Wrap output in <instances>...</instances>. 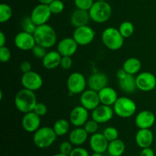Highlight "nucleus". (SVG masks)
I'll return each mask as SVG.
<instances>
[{"label": "nucleus", "mask_w": 156, "mask_h": 156, "mask_svg": "<svg viewBox=\"0 0 156 156\" xmlns=\"http://www.w3.org/2000/svg\"><path fill=\"white\" fill-rule=\"evenodd\" d=\"M37 103L35 91L23 88L15 96V105L18 111L23 114L31 112Z\"/></svg>", "instance_id": "1"}, {"label": "nucleus", "mask_w": 156, "mask_h": 156, "mask_svg": "<svg viewBox=\"0 0 156 156\" xmlns=\"http://www.w3.org/2000/svg\"><path fill=\"white\" fill-rule=\"evenodd\" d=\"M36 44L45 47L51 48L57 41V35L55 29L48 24H42L37 27L34 33Z\"/></svg>", "instance_id": "2"}, {"label": "nucleus", "mask_w": 156, "mask_h": 156, "mask_svg": "<svg viewBox=\"0 0 156 156\" xmlns=\"http://www.w3.org/2000/svg\"><path fill=\"white\" fill-rule=\"evenodd\" d=\"M88 12L91 21L98 24H103L111 18L112 8L108 1H94Z\"/></svg>", "instance_id": "3"}, {"label": "nucleus", "mask_w": 156, "mask_h": 156, "mask_svg": "<svg viewBox=\"0 0 156 156\" xmlns=\"http://www.w3.org/2000/svg\"><path fill=\"white\" fill-rule=\"evenodd\" d=\"M124 39L118 28L109 27L105 28L101 34V41L105 47L110 50H118L123 47Z\"/></svg>", "instance_id": "4"}, {"label": "nucleus", "mask_w": 156, "mask_h": 156, "mask_svg": "<svg viewBox=\"0 0 156 156\" xmlns=\"http://www.w3.org/2000/svg\"><path fill=\"white\" fill-rule=\"evenodd\" d=\"M57 135L53 127L42 126L34 133L33 142L39 149H47L51 146L56 140Z\"/></svg>", "instance_id": "5"}, {"label": "nucleus", "mask_w": 156, "mask_h": 156, "mask_svg": "<svg viewBox=\"0 0 156 156\" xmlns=\"http://www.w3.org/2000/svg\"><path fill=\"white\" fill-rule=\"evenodd\" d=\"M113 108L117 117L126 119L136 114L137 107L133 99L128 97H120L113 105Z\"/></svg>", "instance_id": "6"}, {"label": "nucleus", "mask_w": 156, "mask_h": 156, "mask_svg": "<svg viewBox=\"0 0 156 156\" xmlns=\"http://www.w3.org/2000/svg\"><path fill=\"white\" fill-rule=\"evenodd\" d=\"M67 88L72 94H82L88 85L87 80L83 74L74 72L69 76L66 82Z\"/></svg>", "instance_id": "7"}, {"label": "nucleus", "mask_w": 156, "mask_h": 156, "mask_svg": "<svg viewBox=\"0 0 156 156\" xmlns=\"http://www.w3.org/2000/svg\"><path fill=\"white\" fill-rule=\"evenodd\" d=\"M95 34L94 29L88 24L75 28L73 37L79 46H87L92 43L95 37Z\"/></svg>", "instance_id": "8"}, {"label": "nucleus", "mask_w": 156, "mask_h": 156, "mask_svg": "<svg viewBox=\"0 0 156 156\" xmlns=\"http://www.w3.org/2000/svg\"><path fill=\"white\" fill-rule=\"evenodd\" d=\"M21 83L23 88L30 91H36L41 89L44 84V80L41 75L34 71L24 73L21 76Z\"/></svg>", "instance_id": "9"}, {"label": "nucleus", "mask_w": 156, "mask_h": 156, "mask_svg": "<svg viewBox=\"0 0 156 156\" xmlns=\"http://www.w3.org/2000/svg\"><path fill=\"white\" fill-rule=\"evenodd\" d=\"M137 89L143 92H149L156 88V77L150 72H143L136 76Z\"/></svg>", "instance_id": "10"}, {"label": "nucleus", "mask_w": 156, "mask_h": 156, "mask_svg": "<svg viewBox=\"0 0 156 156\" xmlns=\"http://www.w3.org/2000/svg\"><path fill=\"white\" fill-rule=\"evenodd\" d=\"M52 15L53 14H52L48 5L39 3L31 11L30 16L34 24L37 26H39L47 24Z\"/></svg>", "instance_id": "11"}, {"label": "nucleus", "mask_w": 156, "mask_h": 156, "mask_svg": "<svg viewBox=\"0 0 156 156\" xmlns=\"http://www.w3.org/2000/svg\"><path fill=\"white\" fill-rule=\"evenodd\" d=\"M14 44L18 50L23 51L31 50L37 44L33 34L24 31H21L15 35L14 38Z\"/></svg>", "instance_id": "12"}, {"label": "nucleus", "mask_w": 156, "mask_h": 156, "mask_svg": "<svg viewBox=\"0 0 156 156\" xmlns=\"http://www.w3.org/2000/svg\"><path fill=\"white\" fill-rule=\"evenodd\" d=\"M114 114V108H111V106L101 104L91 111V119L95 120L99 124L106 123L112 120Z\"/></svg>", "instance_id": "13"}, {"label": "nucleus", "mask_w": 156, "mask_h": 156, "mask_svg": "<svg viewBox=\"0 0 156 156\" xmlns=\"http://www.w3.org/2000/svg\"><path fill=\"white\" fill-rule=\"evenodd\" d=\"M79 101H80L81 105L86 108L88 111H92L101 105L98 92L90 88L88 90H85L82 94H80Z\"/></svg>", "instance_id": "14"}, {"label": "nucleus", "mask_w": 156, "mask_h": 156, "mask_svg": "<svg viewBox=\"0 0 156 156\" xmlns=\"http://www.w3.org/2000/svg\"><path fill=\"white\" fill-rule=\"evenodd\" d=\"M88 111L82 105L75 107L69 114V122L75 127H82L88 120Z\"/></svg>", "instance_id": "15"}, {"label": "nucleus", "mask_w": 156, "mask_h": 156, "mask_svg": "<svg viewBox=\"0 0 156 156\" xmlns=\"http://www.w3.org/2000/svg\"><path fill=\"white\" fill-rule=\"evenodd\" d=\"M41 117L34 111L24 114L21 119V126L27 133H35L41 127Z\"/></svg>", "instance_id": "16"}, {"label": "nucleus", "mask_w": 156, "mask_h": 156, "mask_svg": "<svg viewBox=\"0 0 156 156\" xmlns=\"http://www.w3.org/2000/svg\"><path fill=\"white\" fill-rule=\"evenodd\" d=\"M79 44L73 37H65L57 44V50L62 56H73L76 53Z\"/></svg>", "instance_id": "17"}, {"label": "nucleus", "mask_w": 156, "mask_h": 156, "mask_svg": "<svg viewBox=\"0 0 156 156\" xmlns=\"http://www.w3.org/2000/svg\"><path fill=\"white\" fill-rule=\"evenodd\" d=\"M155 123V115L148 110L140 111L136 114L135 124L139 129H150Z\"/></svg>", "instance_id": "18"}, {"label": "nucleus", "mask_w": 156, "mask_h": 156, "mask_svg": "<svg viewBox=\"0 0 156 156\" xmlns=\"http://www.w3.org/2000/svg\"><path fill=\"white\" fill-rule=\"evenodd\" d=\"M108 144H109V142L105 138L103 133H96L90 137V148L94 152L103 154L108 150Z\"/></svg>", "instance_id": "19"}, {"label": "nucleus", "mask_w": 156, "mask_h": 156, "mask_svg": "<svg viewBox=\"0 0 156 156\" xmlns=\"http://www.w3.org/2000/svg\"><path fill=\"white\" fill-rule=\"evenodd\" d=\"M87 84L90 89L98 92L108 85V77L103 73H95L88 77Z\"/></svg>", "instance_id": "20"}, {"label": "nucleus", "mask_w": 156, "mask_h": 156, "mask_svg": "<svg viewBox=\"0 0 156 156\" xmlns=\"http://www.w3.org/2000/svg\"><path fill=\"white\" fill-rule=\"evenodd\" d=\"M91 18L88 11L76 9L70 15V23L72 25L76 27L88 25Z\"/></svg>", "instance_id": "21"}, {"label": "nucleus", "mask_w": 156, "mask_h": 156, "mask_svg": "<svg viewBox=\"0 0 156 156\" xmlns=\"http://www.w3.org/2000/svg\"><path fill=\"white\" fill-rule=\"evenodd\" d=\"M137 146L141 149L150 147L154 140L153 133L150 129H139L135 136Z\"/></svg>", "instance_id": "22"}, {"label": "nucleus", "mask_w": 156, "mask_h": 156, "mask_svg": "<svg viewBox=\"0 0 156 156\" xmlns=\"http://www.w3.org/2000/svg\"><path fill=\"white\" fill-rule=\"evenodd\" d=\"M61 59L62 56L57 50H50L42 59V64L47 69H54L60 66Z\"/></svg>", "instance_id": "23"}, {"label": "nucleus", "mask_w": 156, "mask_h": 156, "mask_svg": "<svg viewBox=\"0 0 156 156\" xmlns=\"http://www.w3.org/2000/svg\"><path fill=\"white\" fill-rule=\"evenodd\" d=\"M98 95L101 104L108 106H113L119 98L116 90L109 86L105 87L99 91Z\"/></svg>", "instance_id": "24"}, {"label": "nucleus", "mask_w": 156, "mask_h": 156, "mask_svg": "<svg viewBox=\"0 0 156 156\" xmlns=\"http://www.w3.org/2000/svg\"><path fill=\"white\" fill-rule=\"evenodd\" d=\"M88 133L85 131L83 126L76 127L73 129L69 135V141L71 142L73 146H80L88 140Z\"/></svg>", "instance_id": "25"}, {"label": "nucleus", "mask_w": 156, "mask_h": 156, "mask_svg": "<svg viewBox=\"0 0 156 156\" xmlns=\"http://www.w3.org/2000/svg\"><path fill=\"white\" fill-rule=\"evenodd\" d=\"M119 88L126 94H132L137 90L135 76L127 74L126 77L118 80Z\"/></svg>", "instance_id": "26"}, {"label": "nucleus", "mask_w": 156, "mask_h": 156, "mask_svg": "<svg viewBox=\"0 0 156 156\" xmlns=\"http://www.w3.org/2000/svg\"><path fill=\"white\" fill-rule=\"evenodd\" d=\"M142 68V62L138 58L130 57L124 61L123 65V69L127 74L135 75L139 74Z\"/></svg>", "instance_id": "27"}, {"label": "nucleus", "mask_w": 156, "mask_h": 156, "mask_svg": "<svg viewBox=\"0 0 156 156\" xmlns=\"http://www.w3.org/2000/svg\"><path fill=\"white\" fill-rule=\"evenodd\" d=\"M126 146L124 142L120 139L110 142L108 147V152L109 155L113 156H121L124 153Z\"/></svg>", "instance_id": "28"}, {"label": "nucleus", "mask_w": 156, "mask_h": 156, "mask_svg": "<svg viewBox=\"0 0 156 156\" xmlns=\"http://www.w3.org/2000/svg\"><path fill=\"white\" fill-rule=\"evenodd\" d=\"M69 122L66 119H59L54 123L53 129L57 136H62L66 135L69 130Z\"/></svg>", "instance_id": "29"}, {"label": "nucleus", "mask_w": 156, "mask_h": 156, "mask_svg": "<svg viewBox=\"0 0 156 156\" xmlns=\"http://www.w3.org/2000/svg\"><path fill=\"white\" fill-rule=\"evenodd\" d=\"M118 30L123 37L129 38L134 34L135 27L131 21H125L120 24Z\"/></svg>", "instance_id": "30"}, {"label": "nucleus", "mask_w": 156, "mask_h": 156, "mask_svg": "<svg viewBox=\"0 0 156 156\" xmlns=\"http://www.w3.org/2000/svg\"><path fill=\"white\" fill-rule=\"evenodd\" d=\"M13 11L12 7L6 3L0 4V22L5 23L12 18Z\"/></svg>", "instance_id": "31"}, {"label": "nucleus", "mask_w": 156, "mask_h": 156, "mask_svg": "<svg viewBox=\"0 0 156 156\" xmlns=\"http://www.w3.org/2000/svg\"><path fill=\"white\" fill-rule=\"evenodd\" d=\"M37 27V26L34 24L30 16H27L24 18L21 22V27L22 29V31L27 32V33L34 34Z\"/></svg>", "instance_id": "32"}, {"label": "nucleus", "mask_w": 156, "mask_h": 156, "mask_svg": "<svg viewBox=\"0 0 156 156\" xmlns=\"http://www.w3.org/2000/svg\"><path fill=\"white\" fill-rule=\"evenodd\" d=\"M48 5L53 15H59L65 9V5L62 0H53Z\"/></svg>", "instance_id": "33"}, {"label": "nucleus", "mask_w": 156, "mask_h": 156, "mask_svg": "<svg viewBox=\"0 0 156 156\" xmlns=\"http://www.w3.org/2000/svg\"><path fill=\"white\" fill-rule=\"evenodd\" d=\"M102 133L104 134L105 138L108 140V141L109 142V143L110 142L117 140L119 137L118 130H117V128L114 127V126H108V127H106L104 129Z\"/></svg>", "instance_id": "34"}, {"label": "nucleus", "mask_w": 156, "mask_h": 156, "mask_svg": "<svg viewBox=\"0 0 156 156\" xmlns=\"http://www.w3.org/2000/svg\"><path fill=\"white\" fill-rule=\"evenodd\" d=\"M84 129H85L87 133H88V135H93V134L98 133L99 127V123H97L95 120H94L93 119L91 120H88V121L85 123V124L83 126Z\"/></svg>", "instance_id": "35"}, {"label": "nucleus", "mask_w": 156, "mask_h": 156, "mask_svg": "<svg viewBox=\"0 0 156 156\" xmlns=\"http://www.w3.org/2000/svg\"><path fill=\"white\" fill-rule=\"evenodd\" d=\"M94 2V0H74V3L76 9L86 11H88L91 9Z\"/></svg>", "instance_id": "36"}, {"label": "nucleus", "mask_w": 156, "mask_h": 156, "mask_svg": "<svg viewBox=\"0 0 156 156\" xmlns=\"http://www.w3.org/2000/svg\"><path fill=\"white\" fill-rule=\"evenodd\" d=\"M31 52L32 54L34 55L35 58H37V59H42L47 53V49L45 47H42L41 45H38V44H36L34 47V48L31 50Z\"/></svg>", "instance_id": "37"}, {"label": "nucleus", "mask_w": 156, "mask_h": 156, "mask_svg": "<svg viewBox=\"0 0 156 156\" xmlns=\"http://www.w3.org/2000/svg\"><path fill=\"white\" fill-rule=\"evenodd\" d=\"M12 58L11 50L6 46L0 47V61L3 63L8 62Z\"/></svg>", "instance_id": "38"}, {"label": "nucleus", "mask_w": 156, "mask_h": 156, "mask_svg": "<svg viewBox=\"0 0 156 156\" xmlns=\"http://www.w3.org/2000/svg\"><path fill=\"white\" fill-rule=\"evenodd\" d=\"M73 149V145L72 144L70 141H64L59 145V152L64 155H69Z\"/></svg>", "instance_id": "39"}, {"label": "nucleus", "mask_w": 156, "mask_h": 156, "mask_svg": "<svg viewBox=\"0 0 156 156\" xmlns=\"http://www.w3.org/2000/svg\"><path fill=\"white\" fill-rule=\"evenodd\" d=\"M33 111L35 114H37L38 116H40L41 117H44L47 114L48 108H47V105L45 104L41 103V102H37L36 106L34 107V109Z\"/></svg>", "instance_id": "40"}, {"label": "nucleus", "mask_w": 156, "mask_h": 156, "mask_svg": "<svg viewBox=\"0 0 156 156\" xmlns=\"http://www.w3.org/2000/svg\"><path fill=\"white\" fill-rule=\"evenodd\" d=\"M73 64V61L72 59V56H62L60 62L61 68L65 70H68L71 68Z\"/></svg>", "instance_id": "41"}, {"label": "nucleus", "mask_w": 156, "mask_h": 156, "mask_svg": "<svg viewBox=\"0 0 156 156\" xmlns=\"http://www.w3.org/2000/svg\"><path fill=\"white\" fill-rule=\"evenodd\" d=\"M69 156H90L88 150L84 148L77 146L76 148H73V151Z\"/></svg>", "instance_id": "42"}, {"label": "nucleus", "mask_w": 156, "mask_h": 156, "mask_svg": "<svg viewBox=\"0 0 156 156\" xmlns=\"http://www.w3.org/2000/svg\"><path fill=\"white\" fill-rule=\"evenodd\" d=\"M20 69H21V73H28V72L31 71L32 70V66L31 63L28 61H23L20 65Z\"/></svg>", "instance_id": "43"}, {"label": "nucleus", "mask_w": 156, "mask_h": 156, "mask_svg": "<svg viewBox=\"0 0 156 156\" xmlns=\"http://www.w3.org/2000/svg\"><path fill=\"white\" fill-rule=\"evenodd\" d=\"M140 156H155V152L153 149H151L150 147L144 148V149H142Z\"/></svg>", "instance_id": "44"}, {"label": "nucleus", "mask_w": 156, "mask_h": 156, "mask_svg": "<svg viewBox=\"0 0 156 156\" xmlns=\"http://www.w3.org/2000/svg\"><path fill=\"white\" fill-rule=\"evenodd\" d=\"M126 75H127V73H126V72H125V70L122 68L117 72V74H116V76H117V79H118V80H120V79H123L124 77H126Z\"/></svg>", "instance_id": "45"}, {"label": "nucleus", "mask_w": 156, "mask_h": 156, "mask_svg": "<svg viewBox=\"0 0 156 156\" xmlns=\"http://www.w3.org/2000/svg\"><path fill=\"white\" fill-rule=\"evenodd\" d=\"M6 36L4 32H0V47H4L6 44Z\"/></svg>", "instance_id": "46"}, {"label": "nucleus", "mask_w": 156, "mask_h": 156, "mask_svg": "<svg viewBox=\"0 0 156 156\" xmlns=\"http://www.w3.org/2000/svg\"><path fill=\"white\" fill-rule=\"evenodd\" d=\"M41 4H44V5H49L51 2L53 0H37Z\"/></svg>", "instance_id": "47"}, {"label": "nucleus", "mask_w": 156, "mask_h": 156, "mask_svg": "<svg viewBox=\"0 0 156 156\" xmlns=\"http://www.w3.org/2000/svg\"><path fill=\"white\" fill-rule=\"evenodd\" d=\"M91 156H103L101 153H98V152H94Z\"/></svg>", "instance_id": "48"}, {"label": "nucleus", "mask_w": 156, "mask_h": 156, "mask_svg": "<svg viewBox=\"0 0 156 156\" xmlns=\"http://www.w3.org/2000/svg\"><path fill=\"white\" fill-rule=\"evenodd\" d=\"M52 156H69V155H64V154H62V153H60V152H59V153L55 154V155H52Z\"/></svg>", "instance_id": "49"}, {"label": "nucleus", "mask_w": 156, "mask_h": 156, "mask_svg": "<svg viewBox=\"0 0 156 156\" xmlns=\"http://www.w3.org/2000/svg\"><path fill=\"white\" fill-rule=\"evenodd\" d=\"M94 1H108V0H94Z\"/></svg>", "instance_id": "50"}, {"label": "nucleus", "mask_w": 156, "mask_h": 156, "mask_svg": "<svg viewBox=\"0 0 156 156\" xmlns=\"http://www.w3.org/2000/svg\"><path fill=\"white\" fill-rule=\"evenodd\" d=\"M107 156H113V155H109V154H108V155H107Z\"/></svg>", "instance_id": "51"}]
</instances>
